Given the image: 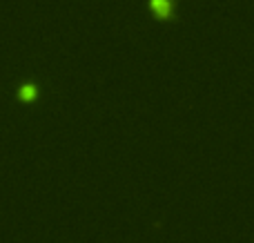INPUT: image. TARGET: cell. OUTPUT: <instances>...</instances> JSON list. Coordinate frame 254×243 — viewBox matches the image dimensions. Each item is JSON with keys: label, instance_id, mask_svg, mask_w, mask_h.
Masks as SVG:
<instances>
[{"label": "cell", "instance_id": "obj_1", "mask_svg": "<svg viewBox=\"0 0 254 243\" xmlns=\"http://www.w3.org/2000/svg\"><path fill=\"white\" fill-rule=\"evenodd\" d=\"M149 9L154 11V16L170 20L176 11V0H149Z\"/></svg>", "mask_w": 254, "mask_h": 243}, {"label": "cell", "instance_id": "obj_2", "mask_svg": "<svg viewBox=\"0 0 254 243\" xmlns=\"http://www.w3.org/2000/svg\"><path fill=\"white\" fill-rule=\"evenodd\" d=\"M18 96H20L22 101H34V98L38 96V87H36L34 83H27L18 89Z\"/></svg>", "mask_w": 254, "mask_h": 243}]
</instances>
